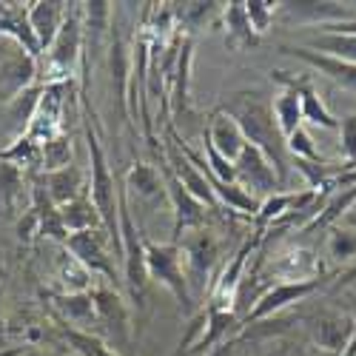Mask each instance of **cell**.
Returning <instances> with one entry per match:
<instances>
[{
  "label": "cell",
  "instance_id": "obj_15",
  "mask_svg": "<svg viewBox=\"0 0 356 356\" xmlns=\"http://www.w3.org/2000/svg\"><path fill=\"white\" fill-rule=\"evenodd\" d=\"M57 217H60V225L66 234H80V231H95V225H100V214L92 205V200L86 197H77L66 205L57 209Z\"/></svg>",
  "mask_w": 356,
  "mask_h": 356
},
{
  "label": "cell",
  "instance_id": "obj_19",
  "mask_svg": "<svg viewBox=\"0 0 356 356\" xmlns=\"http://www.w3.org/2000/svg\"><path fill=\"white\" fill-rule=\"evenodd\" d=\"M311 51L337 57L342 63H353L356 66V35H345V32H319L311 40Z\"/></svg>",
  "mask_w": 356,
  "mask_h": 356
},
{
  "label": "cell",
  "instance_id": "obj_23",
  "mask_svg": "<svg viewBox=\"0 0 356 356\" xmlns=\"http://www.w3.org/2000/svg\"><path fill=\"white\" fill-rule=\"evenodd\" d=\"M209 186H211L214 197L222 200V202H228L231 209L248 211V214H257V211H259V200L251 197L243 186H236V183H217V180H209Z\"/></svg>",
  "mask_w": 356,
  "mask_h": 356
},
{
  "label": "cell",
  "instance_id": "obj_5",
  "mask_svg": "<svg viewBox=\"0 0 356 356\" xmlns=\"http://www.w3.org/2000/svg\"><path fill=\"white\" fill-rule=\"evenodd\" d=\"M180 251H183V262H186V268H188V277L191 282H200L209 277V271L214 268V262L220 257V245L217 240L211 236V231H188L183 240H180Z\"/></svg>",
  "mask_w": 356,
  "mask_h": 356
},
{
  "label": "cell",
  "instance_id": "obj_17",
  "mask_svg": "<svg viewBox=\"0 0 356 356\" xmlns=\"http://www.w3.org/2000/svg\"><path fill=\"white\" fill-rule=\"evenodd\" d=\"M171 163H174V168H177V180L183 183V188H186L197 202H202V205H217V197H214V191H211V186H209V180H205L202 171H197L188 160L177 157V154H171Z\"/></svg>",
  "mask_w": 356,
  "mask_h": 356
},
{
  "label": "cell",
  "instance_id": "obj_39",
  "mask_svg": "<svg viewBox=\"0 0 356 356\" xmlns=\"http://www.w3.org/2000/svg\"><path fill=\"white\" fill-rule=\"evenodd\" d=\"M353 288H356V285H353Z\"/></svg>",
  "mask_w": 356,
  "mask_h": 356
},
{
  "label": "cell",
  "instance_id": "obj_16",
  "mask_svg": "<svg viewBox=\"0 0 356 356\" xmlns=\"http://www.w3.org/2000/svg\"><path fill=\"white\" fill-rule=\"evenodd\" d=\"M46 188H49L46 194H49L51 202L66 205V202L80 197V191H83V174L74 165H66L60 171H51L49 180H46Z\"/></svg>",
  "mask_w": 356,
  "mask_h": 356
},
{
  "label": "cell",
  "instance_id": "obj_24",
  "mask_svg": "<svg viewBox=\"0 0 356 356\" xmlns=\"http://www.w3.org/2000/svg\"><path fill=\"white\" fill-rule=\"evenodd\" d=\"M57 305H60V311L69 316L72 325H86V322H92L95 319V296L83 291V293H66L57 300Z\"/></svg>",
  "mask_w": 356,
  "mask_h": 356
},
{
  "label": "cell",
  "instance_id": "obj_1",
  "mask_svg": "<svg viewBox=\"0 0 356 356\" xmlns=\"http://www.w3.org/2000/svg\"><path fill=\"white\" fill-rule=\"evenodd\" d=\"M228 114L236 120V126H240L245 143L254 145L257 152H262V157L271 163L277 180L282 186L288 180V145L274 120L271 103L259 100V95H236Z\"/></svg>",
  "mask_w": 356,
  "mask_h": 356
},
{
  "label": "cell",
  "instance_id": "obj_29",
  "mask_svg": "<svg viewBox=\"0 0 356 356\" xmlns=\"http://www.w3.org/2000/svg\"><path fill=\"white\" fill-rule=\"evenodd\" d=\"M228 35H231V40L240 38L243 43H254L257 40L254 29H251V23L245 17V3H231L228 6Z\"/></svg>",
  "mask_w": 356,
  "mask_h": 356
},
{
  "label": "cell",
  "instance_id": "obj_8",
  "mask_svg": "<svg viewBox=\"0 0 356 356\" xmlns=\"http://www.w3.org/2000/svg\"><path fill=\"white\" fill-rule=\"evenodd\" d=\"M66 245L72 248L74 259L83 265L86 271L92 274H106V277H114V268H111V259L106 257V248H103V240L97 231H80V234H72Z\"/></svg>",
  "mask_w": 356,
  "mask_h": 356
},
{
  "label": "cell",
  "instance_id": "obj_21",
  "mask_svg": "<svg viewBox=\"0 0 356 356\" xmlns=\"http://www.w3.org/2000/svg\"><path fill=\"white\" fill-rule=\"evenodd\" d=\"M316 342L322 348H331V350H342L348 342H350V334H353V322L345 319V316H322L316 322Z\"/></svg>",
  "mask_w": 356,
  "mask_h": 356
},
{
  "label": "cell",
  "instance_id": "obj_31",
  "mask_svg": "<svg viewBox=\"0 0 356 356\" xmlns=\"http://www.w3.org/2000/svg\"><path fill=\"white\" fill-rule=\"evenodd\" d=\"M129 186L137 188L143 197H148V194L160 191V177H157V171L152 165H134L131 174H129Z\"/></svg>",
  "mask_w": 356,
  "mask_h": 356
},
{
  "label": "cell",
  "instance_id": "obj_32",
  "mask_svg": "<svg viewBox=\"0 0 356 356\" xmlns=\"http://www.w3.org/2000/svg\"><path fill=\"white\" fill-rule=\"evenodd\" d=\"M231 322H234V316L228 311H211V316H209V334H205L202 339H197V348H209V345L220 342V337L231 328Z\"/></svg>",
  "mask_w": 356,
  "mask_h": 356
},
{
  "label": "cell",
  "instance_id": "obj_28",
  "mask_svg": "<svg viewBox=\"0 0 356 356\" xmlns=\"http://www.w3.org/2000/svg\"><path fill=\"white\" fill-rule=\"evenodd\" d=\"M353 200H356V183L348 188V191H339L328 205L322 209V214L308 225V228H322V225H328V222H334L339 214H345V209L348 205H353Z\"/></svg>",
  "mask_w": 356,
  "mask_h": 356
},
{
  "label": "cell",
  "instance_id": "obj_10",
  "mask_svg": "<svg viewBox=\"0 0 356 356\" xmlns=\"http://www.w3.org/2000/svg\"><path fill=\"white\" fill-rule=\"evenodd\" d=\"M57 114H60V86H49L43 97L38 100V111H35V120L29 126V140L35 143H49L57 137Z\"/></svg>",
  "mask_w": 356,
  "mask_h": 356
},
{
  "label": "cell",
  "instance_id": "obj_36",
  "mask_svg": "<svg viewBox=\"0 0 356 356\" xmlns=\"http://www.w3.org/2000/svg\"><path fill=\"white\" fill-rule=\"evenodd\" d=\"M322 32H345V35H356V20H342V23H325Z\"/></svg>",
  "mask_w": 356,
  "mask_h": 356
},
{
  "label": "cell",
  "instance_id": "obj_13",
  "mask_svg": "<svg viewBox=\"0 0 356 356\" xmlns=\"http://www.w3.org/2000/svg\"><path fill=\"white\" fill-rule=\"evenodd\" d=\"M168 194H171V205H174V234L180 236L186 228H200L202 220H205V211H202V202H197L186 188L183 183L177 180V177H171L168 180Z\"/></svg>",
  "mask_w": 356,
  "mask_h": 356
},
{
  "label": "cell",
  "instance_id": "obj_7",
  "mask_svg": "<svg viewBox=\"0 0 356 356\" xmlns=\"http://www.w3.org/2000/svg\"><path fill=\"white\" fill-rule=\"evenodd\" d=\"M205 143H209L214 152L228 160L234 165V160L240 157V152L245 148V137L240 131V126H236V120L228 114V111H217L214 120L209 126V131H205Z\"/></svg>",
  "mask_w": 356,
  "mask_h": 356
},
{
  "label": "cell",
  "instance_id": "obj_2",
  "mask_svg": "<svg viewBox=\"0 0 356 356\" xmlns=\"http://www.w3.org/2000/svg\"><path fill=\"white\" fill-rule=\"evenodd\" d=\"M86 140H88V154H92V205L103 220V228L117 236V231H120V205H117V194H114V177L106 165L100 140L92 129L86 131Z\"/></svg>",
  "mask_w": 356,
  "mask_h": 356
},
{
  "label": "cell",
  "instance_id": "obj_4",
  "mask_svg": "<svg viewBox=\"0 0 356 356\" xmlns=\"http://www.w3.org/2000/svg\"><path fill=\"white\" fill-rule=\"evenodd\" d=\"M234 171H236V186H243L257 200H259V194H271V191L277 194V188H280V180H277L271 163L248 143L240 152V157L234 160Z\"/></svg>",
  "mask_w": 356,
  "mask_h": 356
},
{
  "label": "cell",
  "instance_id": "obj_37",
  "mask_svg": "<svg viewBox=\"0 0 356 356\" xmlns=\"http://www.w3.org/2000/svg\"><path fill=\"white\" fill-rule=\"evenodd\" d=\"M231 348H234V345H220V348H217L214 353H209V356H231Z\"/></svg>",
  "mask_w": 356,
  "mask_h": 356
},
{
  "label": "cell",
  "instance_id": "obj_26",
  "mask_svg": "<svg viewBox=\"0 0 356 356\" xmlns=\"http://www.w3.org/2000/svg\"><path fill=\"white\" fill-rule=\"evenodd\" d=\"M285 145H288V154H293V160H305V163L325 165V160L319 157V152L311 145V137H308V131H305L302 126L285 140Z\"/></svg>",
  "mask_w": 356,
  "mask_h": 356
},
{
  "label": "cell",
  "instance_id": "obj_6",
  "mask_svg": "<svg viewBox=\"0 0 356 356\" xmlns=\"http://www.w3.org/2000/svg\"><path fill=\"white\" fill-rule=\"evenodd\" d=\"M319 285H322V280H302V282H282V285H274V288H268V291H265L259 300H257V305L248 311L245 322H248V325H251V322H259V319H265V316H271V314L288 308L291 302H300V300H305L308 293H314Z\"/></svg>",
  "mask_w": 356,
  "mask_h": 356
},
{
  "label": "cell",
  "instance_id": "obj_12",
  "mask_svg": "<svg viewBox=\"0 0 356 356\" xmlns=\"http://www.w3.org/2000/svg\"><path fill=\"white\" fill-rule=\"evenodd\" d=\"M63 20H66L63 3H35L32 9H29V26H32L40 51L54 43V38H57V32H60Z\"/></svg>",
  "mask_w": 356,
  "mask_h": 356
},
{
  "label": "cell",
  "instance_id": "obj_18",
  "mask_svg": "<svg viewBox=\"0 0 356 356\" xmlns=\"http://www.w3.org/2000/svg\"><path fill=\"white\" fill-rule=\"evenodd\" d=\"M0 32H9L17 43L26 46L29 54H40L35 32H32V26H29V12H20V9H12V6L0 3Z\"/></svg>",
  "mask_w": 356,
  "mask_h": 356
},
{
  "label": "cell",
  "instance_id": "obj_3",
  "mask_svg": "<svg viewBox=\"0 0 356 356\" xmlns=\"http://www.w3.org/2000/svg\"><path fill=\"white\" fill-rule=\"evenodd\" d=\"M145 254V274L157 277L177 300L188 305V282L183 271V251L180 245H160V243H143Z\"/></svg>",
  "mask_w": 356,
  "mask_h": 356
},
{
  "label": "cell",
  "instance_id": "obj_14",
  "mask_svg": "<svg viewBox=\"0 0 356 356\" xmlns=\"http://www.w3.org/2000/svg\"><path fill=\"white\" fill-rule=\"evenodd\" d=\"M274 77L277 80H282L288 88H293L296 95H300V100H302V120H311L314 126H322V129H339V123L331 117V111L322 106V100L314 95V88L311 86H305V83H300V80H291V77H285V72H274Z\"/></svg>",
  "mask_w": 356,
  "mask_h": 356
},
{
  "label": "cell",
  "instance_id": "obj_27",
  "mask_svg": "<svg viewBox=\"0 0 356 356\" xmlns=\"http://www.w3.org/2000/svg\"><path fill=\"white\" fill-rule=\"evenodd\" d=\"M66 339L72 342V348H74L80 356H117V353L108 350L97 337L86 334V331H77V328H66Z\"/></svg>",
  "mask_w": 356,
  "mask_h": 356
},
{
  "label": "cell",
  "instance_id": "obj_20",
  "mask_svg": "<svg viewBox=\"0 0 356 356\" xmlns=\"http://www.w3.org/2000/svg\"><path fill=\"white\" fill-rule=\"evenodd\" d=\"M271 108H274V120H277L282 137L288 140L296 129H300V123H302V100H300V95H296L293 88H288V92H282L271 103Z\"/></svg>",
  "mask_w": 356,
  "mask_h": 356
},
{
  "label": "cell",
  "instance_id": "obj_22",
  "mask_svg": "<svg viewBox=\"0 0 356 356\" xmlns=\"http://www.w3.org/2000/svg\"><path fill=\"white\" fill-rule=\"evenodd\" d=\"M92 296H95V311H97V316H100L103 322H108L111 328H117L120 334H126L129 314H126V308H123V302H120V296H117L114 291H106V288L95 291Z\"/></svg>",
  "mask_w": 356,
  "mask_h": 356
},
{
  "label": "cell",
  "instance_id": "obj_25",
  "mask_svg": "<svg viewBox=\"0 0 356 356\" xmlns=\"http://www.w3.org/2000/svg\"><path fill=\"white\" fill-rule=\"evenodd\" d=\"M69 157H72V145L69 140L63 137H54L49 143H43V152H40V160H43V168L51 174V171H60L69 165Z\"/></svg>",
  "mask_w": 356,
  "mask_h": 356
},
{
  "label": "cell",
  "instance_id": "obj_33",
  "mask_svg": "<svg viewBox=\"0 0 356 356\" xmlns=\"http://www.w3.org/2000/svg\"><path fill=\"white\" fill-rule=\"evenodd\" d=\"M328 251L334 259H353L356 257V231H337L328 240Z\"/></svg>",
  "mask_w": 356,
  "mask_h": 356
},
{
  "label": "cell",
  "instance_id": "obj_9",
  "mask_svg": "<svg viewBox=\"0 0 356 356\" xmlns=\"http://www.w3.org/2000/svg\"><path fill=\"white\" fill-rule=\"evenodd\" d=\"M282 51L300 57V60H305L308 66H314V69L322 72L325 77H331L334 83H339V86H345V88H353V92H356V66H353V63H342V60H337V57L311 51V49H305V46H282Z\"/></svg>",
  "mask_w": 356,
  "mask_h": 356
},
{
  "label": "cell",
  "instance_id": "obj_30",
  "mask_svg": "<svg viewBox=\"0 0 356 356\" xmlns=\"http://www.w3.org/2000/svg\"><path fill=\"white\" fill-rule=\"evenodd\" d=\"M245 17L254 29V35H265L274 17V3H262V0H248L245 3Z\"/></svg>",
  "mask_w": 356,
  "mask_h": 356
},
{
  "label": "cell",
  "instance_id": "obj_34",
  "mask_svg": "<svg viewBox=\"0 0 356 356\" xmlns=\"http://www.w3.org/2000/svg\"><path fill=\"white\" fill-rule=\"evenodd\" d=\"M339 137H342V154H345V165L353 168L356 165V114L345 117L339 123Z\"/></svg>",
  "mask_w": 356,
  "mask_h": 356
},
{
  "label": "cell",
  "instance_id": "obj_38",
  "mask_svg": "<svg viewBox=\"0 0 356 356\" xmlns=\"http://www.w3.org/2000/svg\"><path fill=\"white\" fill-rule=\"evenodd\" d=\"M345 282H348V285H356V265H353V268L345 274Z\"/></svg>",
  "mask_w": 356,
  "mask_h": 356
},
{
  "label": "cell",
  "instance_id": "obj_35",
  "mask_svg": "<svg viewBox=\"0 0 356 356\" xmlns=\"http://www.w3.org/2000/svg\"><path fill=\"white\" fill-rule=\"evenodd\" d=\"M35 157H38V143H35V140H29V137H23L15 148H9V152L0 154V160H6V163H17V165L32 163Z\"/></svg>",
  "mask_w": 356,
  "mask_h": 356
},
{
  "label": "cell",
  "instance_id": "obj_11",
  "mask_svg": "<svg viewBox=\"0 0 356 356\" xmlns=\"http://www.w3.org/2000/svg\"><path fill=\"white\" fill-rule=\"evenodd\" d=\"M77 54H80V20L77 15H69L60 26V32H57L54 43L49 46V60L60 72H72Z\"/></svg>",
  "mask_w": 356,
  "mask_h": 356
}]
</instances>
